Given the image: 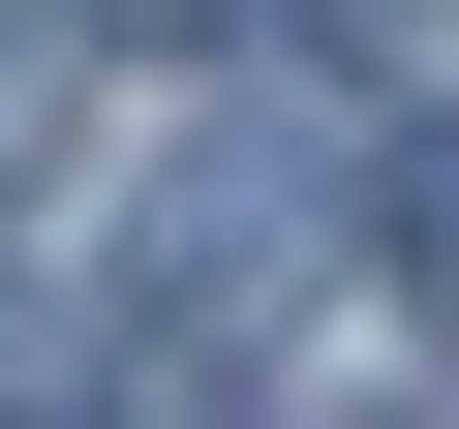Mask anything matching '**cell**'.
Returning <instances> with one entry per match:
<instances>
[]
</instances>
